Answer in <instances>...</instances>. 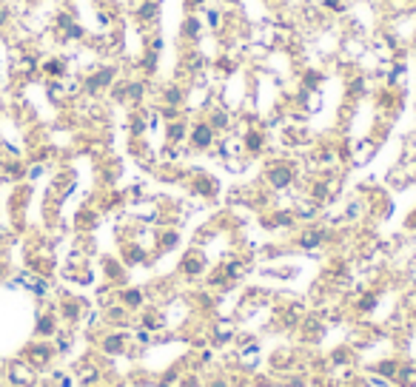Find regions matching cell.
<instances>
[{"instance_id":"cell-1","label":"cell","mask_w":416,"mask_h":387,"mask_svg":"<svg viewBox=\"0 0 416 387\" xmlns=\"http://www.w3.org/2000/svg\"><path fill=\"white\" fill-rule=\"evenodd\" d=\"M180 35H183L186 40H191V43H200L202 35H205V23H202V17H200V15H186Z\"/></svg>"},{"instance_id":"cell-2","label":"cell","mask_w":416,"mask_h":387,"mask_svg":"<svg viewBox=\"0 0 416 387\" xmlns=\"http://www.w3.org/2000/svg\"><path fill=\"white\" fill-rule=\"evenodd\" d=\"M202 23H205V32H214V35H220L223 28H225V15H223V9H217V6H205V12H202Z\"/></svg>"},{"instance_id":"cell-3","label":"cell","mask_w":416,"mask_h":387,"mask_svg":"<svg viewBox=\"0 0 416 387\" xmlns=\"http://www.w3.org/2000/svg\"><path fill=\"white\" fill-rule=\"evenodd\" d=\"M134 9H137V20L140 23H157V15H160L157 0H137Z\"/></svg>"},{"instance_id":"cell-4","label":"cell","mask_w":416,"mask_h":387,"mask_svg":"<svg viewBox=\"0 0 416 387\" xmlns=\"http://www.w3.org/2000/svg\"><path fill=\"white\" fill-rule=\"evenodd\" d=\"M365 54V43L360 35H351V38H342V57L345 60H360Z\"/></svg>"},{"instance_id":"cell-5","label":"cell","mask_w":416,"mask_h":387,"mask_svg":"<svg viewBox=\"0 0 416 387\" xmlns=\"http://www.w3.org/2000/svg\"><path fill=\"white\" fill-rule=\"evenodd\" d=\"M211 142H214V129L208 126V123H197L191 129V145L194 148H208Z\"/></svg>"},{"instance_id":"cell-6","label":"cell","mask_w":416,"mask_h":387,"mask_svg":"<svg viewBox=\"0 0 416 387\" xmlns=\"http://www.w3.org/2000/svg\"><path fill=\"white\" fill-rule=\"evenodd\" d=\"M319 9L328 12V15H348V3L345 0H319Z\"/></svg>"},{"instance_id":"cell-7","label":"cell","mask_w":416,"mask_h":387,"mask_svg":"<svg viewBox=\"0 0 416 387\" xmlns=\"http://www.w3.org/2000/svg\"><path fill=\"white\" fill-rule=\"evenodd\" d=\"M271 183L277 186V188H285L288 183H291V168H285V165H277V168H271Z\"/></svg>"},{"instance_id":"cell-8","label":"cell","mask_w":416,"mask_h":387,"mask_svg":"<svg viewBox=\"0 0 416 387\" xmlns=\"http://www.w3.org/2000/svg\"><path fill=\"white\" fill-rule=\"evenodd\" d=\"M208 126H211L214 131H217V129H225V126H228V111H225V108L211 111V120H208Z\"/></svg>"},{"instance_id":"cell-9","label":"cell","mask_w":416,"mask_h":387,"mask_svg":"<svg viewBox=\"0 0 416 387\" xmlns=\"http://www.w3.org/2000/svg\"><path fill=\"white\" fill-rule=\"evenodd\" d=\"M168 137H171V142H180V140L186 137V126H180V123H174V126L168 129Z\"/></svg>"},{"instance_id":"cell-10","label":"cell","mask_w":416,"mask_h":387,"mask_svg":"<svg viewBox=\"0 0 416 387\" xmlns=\"http://www.w3.org/2000/svg\"><path fill=\"white\" fill-rule=\"evenodd\" d=\"M166 100H168L171 106H177V103H180V100H183L180 88H177V85H168V88H166Z\"/></svg>"}]
</instances>
